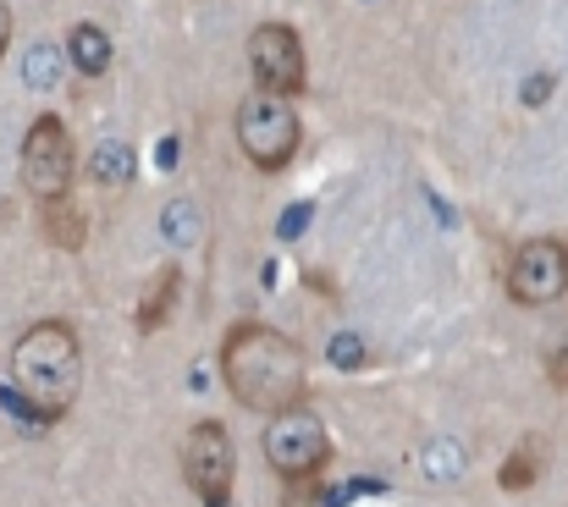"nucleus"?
<instances>
[{
    "mask_svg": "<svg viewBox=\"0 0 568 507\" xmlns=\"http://www.w3.org/2000/svg\"><path fill=\"white\" fill-rule=\"evenodd\" d=\"M536 475H541V464H536L530 453H514L508 469H503V486H508V491H525V486H536Z\"/></svg>",
    "mask_w": 568,
    "mask_h": 507,
    "instance_id": "nucleus-13",
    "label": "nucleus"
},
{
    "mask_svg": "<svg viewBox=\"0 0 568 507\" xmlns=\"http://www.w3.org/2000/svg\"><path fill=\"white\" fill-rule=\"evenodd\" d=\"M39 226H44V237H50L55 249H67V254H78V249L89 243V215H83V204L67 199V193L39 199Z\"/></svg>",
    "mask_w": 568,
    "mask_h": 507,
    "instance_id": "nucleus-9",
    "label": "nucleus"
},
{
    "mask_svg": "<svg viewBox=\"0 0 568 507\" xmlns=\"http://www.w3.org/2000/svg\"><path fill=\"white\" fill-rule=\"evenodd\" d=\"M67 55L83 78H100V72H111V33L100 22H78L67 33Z\"/></svg>",
    "mask_w": 568,
    "mask_h": 507,
    "instance_id": "nucleus-10",
    "label": "nucleus"
},
{
    "mask_svg": "<svg viewBox=\"0 0 568 507\" xmlns=\"http://www.w3.org/2000/svg\"><path fill=\"white\" fill-rule=\"evenodd\" d=\"M568 293V243L564 237H530L508 260V298L525 310H547Z\"/></svg>",
    "mask_w": 568,
    "mask_h": 507,
    "instance_id": "nucleus-6",
    "label": "nucleus"
},
{
    "mask_svg": "<svg viewBox=\"0 0 568 507\" xmlns=\"http://www.w3.org/2000/svg\"><path fill=\"white\" fill-rule=\"evenodd\" d=\"M221 381L226 392L248 408V414H282L298 408L310 392V358L304 347L260 321H243L237 332H226L221 342Z\"/></svg>",
    "mask_w": 568,
    "mask_h": 507,
    "instance_id": "nucleus-1",
    "label": "nucleus"
},
{
    "mask_svg": "<svg viewBox=\"0 0 568 507\" xmlns=\"http://www.w3.org/2000/svg\"><path fill=\"white\" fill-rule=\"evenodd\" d=\"M260 453H265V464H271L282 480H310V475L326 469V453H332L326 419H321L310 403L282 408V414H271V425H265V436H260Z\"/></svg>",
    "mask_w": 568,
    "mask_h": 507,
    "instance_id": "nucleus-4",
    "label": "nucleus"
},
{
    "mask_svg": "<svg viewBox=\"0 0 568 507\" xmlns=\"http://www.w3.org/2000/svg\"><path fill=\"white\" fill-rule=\"evenodd\" d=\"M298 111L287 105V94H271V89H254L243 105H237V150L248 155V166L260 171H282L298 155Z\"/></svg>",
    "mask_w": 568,
    "mask_h": 507,
    "instance_id": "nucleus-3",
    "label": "nucleus"
},
{
    "mask_svg": "<svg viewBox=\"0 0 568 507\" xmlns=\"http://www.w3.org/2000/svg\"><path fill=\"white\" fill-rule=\"evenodd\" d=\"M178 282H183L178 271H161V276L150 282V293H144V304H139V315H133L144 337L166 326V315H172V304H178Z\"/></svg>",
    "mask_w": 568,
    "mask_h": 507,
    "instance_id": "nucleus-11",
    "label": "nucleus"
},
{
    "mask_svg": "<svg viewBox=\"0 0 568 507\" xmlns=\"http://www.w3.org/2000/svg\"><path fill=\"white\" fill-rule=\"evenodd\" d=\"M6 44H11V11H6V0H0V61H6Z\"/></svg>",
    "mask_w": 568,
    "mask_h": 507,
    "instance_id": "nucleus-15",
    "label": "nucleus"
},
{
    "mask_svg": "<svg viewBox=\"0 0 568 507\" xmlns=\"http://www.w3.org/2000/svg\"><path fill=\"white\" fill-rule=\"evenodd\" d=\"M547 375H552V386H568V332L552 342V353H547Z\"/></svg>",
    "mask_w": 568,
    "mask_h": 507,
    "instance_id": "nucleus-14",
    "label": "nucleus"
},
{
    "mask_svg": "<svg viewBox=\"0 0 568 507\" xmlns=\"http://www.w3.org/2000/svg\"><path fill=\"white\" fill-rule=\"evenodd\" d=\"M310 61H304V39L287 28V22H260L254 33H248V72H254V83L260 89H271V94H304L310 89V72H304Z\"/></svg>",
    "mask_w": 568,
    "mask_h": 507,
    "instance_id": "nucleus-7",
    "label": "nucleus"
},
{
    "mask_svg": "<svg viewBox=\"0 0 568 507\" xmlns=\"http://www.w3.org/2000/svg\"><path fill=\"white\" fill-rule=\"evenodd\" d=\"M128 171H133L128 144H100V150H94V176H100V182H122Z\"/></svg>",
    "mask_w": 568,
    "mask_h": 507,
    "instance_id": "nucleus-12",
    "label": "nucleus"
},
{
    "mask_svg": "<svg viewBox=\"0 0 568 507\" xmlns=\"http://www.w3.org/2000/svg\"><path fill=\"white\" fill-rule=\"evenodd\" d=\"M11 386L39 419H61L83 392V347L67 321H39L11 342Z\"/></svg>",
    "mask_w": 568,
    "mask_h": 507,
    "instance_id": "nucleus-2",
    "label": "nucleus"
},
{
    "mask_svg": "<svg viewBox=\"0 0 568 507\" xmlns=\"http://www.w3.org/2000/svg\"><path fill=\"white\" fill-rule=\"evenodd\" d=\"M72 171H78V150H72V133L55 122V116H39L22 139V187L33 199H55L72 187Z\"/></svg>",
    "mask_w": 568,
    "mask_h": 507,
    "instance_id": "nucleus-8",
    "label": "nucleus"
},
{
    "mask_svg": "<svg viewBox=\"0 0 568 507\" xmlns=\"http://www.w3.org/2000/svg\"><path fill=\"white\" fill-rule=\"evenodd\" d=\"M183 480H189V491L204 507H226L232 480H237V447H232L226 425L199 419L183 436Z\"/></svg>",
    "mask_w": 568,
    "mask_h": 507,
    "instance_id": "nucleus-5",
    "label": "nucleus"
}]
</instances>
